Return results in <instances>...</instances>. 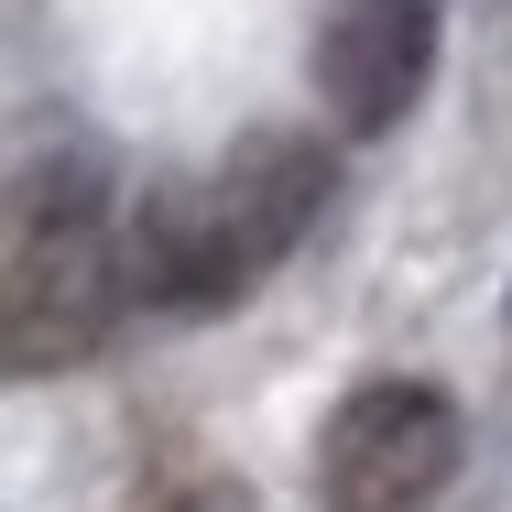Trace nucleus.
Listing matches in <instances>:
<instances>
[{"label": "nucleus", "instance_id": "5", "mask_svg": "<svg viewBox=\"0 0 512 512\" xmlns=\"http://www.w3.org/2000/svg\"><path fill=\"white\" fill-rule=\"evenodd\" d=\"M142 512H251V491L229 469H153L142 480Z\"/></svg>", "mask_w": 512, "mask_h": 512}, {"label": "nucleus", "instance_id": "2", "mask_svg": "<svg viewBox=\"0 0 512 512\" xmlns=\"http://www.w3.org/2000/svg\"><path fill=\"white\" fill-rule=\"evenodd\" d=\"M131 295V229H109V186L88 153H44L11 186L0 229V360L22 382L77 371L99 349L109 306Z\"/></svg>", "mask_w": 512, "mask_h": 512}, {"label": "nucleus", "instance_id": "1", "mask_svg": "<svg viewBox=\"0 0 512 512\" xmlns=\"http://www.w3.org/2000/svg\"><path fill=\"white\" fill-rule=\"evenodd\" d=\"M327 207V142L306 131H240L229 164L131 218V295L153 316H218L240 306Z\"/></svg>", "mask_w": 512, "mask_h": 512}, {"label": "nucleus", "instance_id": "3", "mask_svg": "<svg viewBox=\"0 0 512 512\" xmlns=\"http://www.w3.org/2000/svg\"><path fill=\"white\" fill-rule=\"evenodd\" d=\"M469 458V425L436 382H360L316 436V502L327 512H436Z\"/></svg>", "mask_w": 512, "mask_h": 512}, {"label": "nucleus", "instance_id": "4", "mask_svg": "<svg viewBox=\"0 0 512 512\" xmlns=\"http://www.w3.org/2000/svg\"><path fill=\"white\" fill-rule=\"evenodd\" d=\"M436 0H316V99L349 142L393 131L436 77Z\"/></svg>", "mask_w": 512, "mask_h": 512}]
</instances>
